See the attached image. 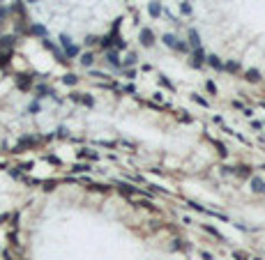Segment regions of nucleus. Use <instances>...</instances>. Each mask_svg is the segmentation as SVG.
<instances>
[{
  "mask_svg": "<svg viewBox=\"0 0 265 260\" xmlns=\"http://www.w3.org/2000/svg\"><path fill=\"white\" fill-rule=\"evenodd\" d=\"M226 69H228V71H238V62H228Z\"/></svg>",
  "mask_w": 265,
  "mask_h": 260,
  "instance_id": "a211bd4d",
  "label": "nucleus"
},
{
  "mask_svg": "<svg viewBox=\"0 0 265 260\" xmlns=\"http://www.w3.org/2000/svg\"><path fill=\"white\" fill-rule=\"evenodd\" d=\"M74 170H76V173H81V170H90V166H88V164H85V166H76Z\"/></svg>",
  "mask_w": 265,
  "mask_h": 260,
  "instance_id": "6ab92c4d",
  "label": "nucleus"
},
{
  "mask_svg": "<svg viewBox=\"0 0 265 260\" xmlns=\"http://www.w3.org/2000/svg\"><path fill=\"white\" fill-rule=\"evenodd\" d=\"M81 62H83V65H92V55H90V53H85V55L81 58Z\"/></svg>",
  "mask_w": 265,
  "mask_h": 260,
  "instance_id": "dca6fc26",
  "label": "nucleus"
},
{
  "mask_svg": "<svg viewBox=\"0 0 265 260\" xmlns=\"http://www.w3.org/2000/svg\"><path fill=\"white\" fill-rule=\"evenodd\" d=\"M244 78H247V81H254V83H256V81H261V74H258V69H249Z\"/></svg>",
  "mask_w": 265,
  "mask_h": 260,
  "instance_id": "0eeeda50",
  "label": "nucleus"
},
{
  "mask_svg": "<svg viewBox=\"0 0 265 260\" xmlns=\"http://www.w3.org/2000/svg\"><path fill=\"white\" fill-rule=\"evenodd\" d=\"M189 42H191V46H194V48H201V37H198V32H196V30H191V32H189Z\"/></svg>",
  "mask_w": 265,
  "mask_h": 260,
  "instance_id": "423d86ee",
  "label": "nucleus"
},
{
  "mask_svg": "<svg viewBox=\"0 0 265 260\" xmlns=\"http://www.w3.org/2000/svg\"><path fill=\"white\" fill-rule=\"evenodd\" d=\"M205 87H208V92H210V95H217V85H214L212 81H208V83H205Z\"/></svg>",
  "mask_w": 265,
  "mask_h": 260,
  "instance_id": "4468645a",
  "label": "nucleus"
},
{
  "mask_svg": "<svg viewBox=\"0 0 265 260\" xmlns=\"http://www.w3.org/2000/svg\"><path fill=\"white\" fill-rule=\"evenodd\" d=\"M208 62H210L214 69H221V60L217 58V55H210V58H208Z\"/></svg>",
  "mask_w": 265,
  "mask_h": 260,
  "instance_id": "1a4fd4ad",
  "label": "nucleus"
},
{
  "mask_svg": "<svg viewBox=\"0 0 265 260\" xmlns=\"http://www.w3.org/2000/svg\"><path fill=\"white\" fill-rule=\"evenodd\" d=\"M134 62H136V55H129V58L124 60V65H134Z\"/></svg>",
  "mask_w": 265,
  "mask_h": 260,
  "instance_id": "aec40b11",
  "label": "nucleus"
},
{
  "mask_svg": "<svg viewBox=\"0 0 265 260\" xmlns=\"http://www.w3.org/2000/svg\"><path fill=\"white\" fill-rule=\"evenodd\" d=\"M81 156H90V159H97V154H95V152H81Z\"/></svg>",
  "mask_w": 265,
  "mask_h": 260,
  "instance_id": "412c9836",
  "label": "nucleus"
},
{
  "mask_svg": "<svg viewBox=\"0 0 265 260\" xmlns=\"http://www.w3.org/2000/svg\"><path fill=\"white\" fill-rule=\"evenodd\" d=\"M115 187H118V191L124 193V196H136V193H141V196H143L141 189H136V187H132V184H127V182H115Z\"/></svg>",
  "mask_w": 265,
  "mask_h": 260,
  "instance_id": "f257e3e1",
  "label": "nucleus"
},
{
  "mask_svg": "<svg viewBox=\"0 0 265 260\" xmlns=\"http://www.w3.org/2000/svg\"><path fill=\"white\" fill-rule=\"evenodd\" d=\"M263 168H265V166H263Z\"/></svg>",
  "mask_w": 265,
  "mask_h": 260,
  "instance_id": "4be33fe9",
  "label": "nucleus"
},
{
  "mask_svg": "<svg viewBox=\"0 0 265 260\" xmlns=\"http://www.w3.org/2000/svg\"><path fill=\"white\" fill-rule=\"evenodd\" d=\"M164 44H166V46H171V48H175L177 46V39L173 35H164Z\"/></svg>",
  "mask_w": 265,
  "mask_h": 260,
  "instance_id": "6e6552de",
  "label": "nucleus"
},
{
  "mask_svg": "<svg viewBox=\"0 0 265 260\" xmlns=\"http://www.w3.org/2000/svg\"><path fill=\"white\" fill-rule=\"evenodd\" d=\"M214 148L219 150V156H228V150L224 148V143H219V140H214Z\"/></svg>",
  "mask_w": 265,
  "mask_h": 260,
  "instance_id": "9d476101",
  "label": "nucleus"
},
{
  "mask_svg": "<svg viewBox=\"0 0 265 260\" xmlns=\"http://www.w3.org/2000/svg\"><path fill=\"white\" fill-rule=\"evenodd\" d=\"M159 83H161L164 87H173V85H171V81H168L166 76H159Z\"/></svg>",
  "mask_w": 265,
  "mask_h": 260,
  "instance_id": "f3484780",
  "label": "nucleus"
},
{
  "mask_svg": "<svg viewBox=\"0 0 265 260\" xmlns=\"http://www.w3.org/2000/svg\"><path fill=\"white\" fill-rule=\"evenodd\" d=\"M203 230L205 233H210L212 237H217V239H219V242H224V235L219 233V230H217V228H212V225H208V223H203Z\"/></svg>",
  "mask_w": 265,
  "mask_h": 260,
  "instance_id": "39448f33",
  "label": "nucleus"
},
{
  "mask_svg": "<svg viewBox=\"0 0 265 260\" xmlns=\"http://www.w3.org/2000/svg\"><path fill=\"white\" fill-rule=\"evenodd\" d=\"M106 58H108V62H111L113 67H118V55H115L113 51H108V55H106Z\"/></svg>",
  "mask_w": 265,
  "mask_h": 260,
  "instance_id": "f8f14e48",
  "label": "nucleus"
},
{
  "mask_svg": "<svg viewBox=\"0 0 265 260\" xmlns=\"http://www.w3.org/2000/svg\"><path fill=\"white\" fill-rule=\"evenodd\" d=\"M251 191H256V193H265V182L261 177H251Z\"/></svg>",
  "mask_w": 265,
  "mask_h": 260,
  "instance_id": "f03ea898",
  "label": "nucleus"
},
{
  "mask_svg": "<svg viewBox=\"0 0 265 260\" xmlns=\"http://www.w3.org/2000/svg\"><path fill=\"white\" fill-rule=\"evenodd\" d=\"M141 42H143V46H152V30L150 28H143L141 30Z\"/></svg>",
  "mask_w": 265,
  "mask_h": 260,
  "instance_id": "7ed1b4c3",
  "label": "nucleus"
},
{
  "mask_svg": "<svg viewBox=\"0 0 265 260\" xmlns=\"http://www.w3.org/2000/svg\"><path fill=\"white\" fill-rule=\"evenodd\" d=\"M148 12H150V16H152V18H159V16H161V5H159V2H150Z\"/></svg>",
  "mask_w": 265,
  "mask_h": 260,
  "instance_id": "20e7f679",
  "label": "nucleus"
},
{
  "mask_svg": "<svg viewBox=\"0 0 265 260\" xmlns=\"http://www.w3.org/2000/svg\"><path fill=\"white\" fill-rule=\"evenodd\" d=\"M233 258H235V260H249V256H247V253H242V251H233Z\"/></svg>",
  "mask_w": 265,
  "mask_h": 260,
  "instance_id": "ddd939ff",
  "label": "nucleus"
},
{
  "mask_svg": "<svg viewBox=\"0 0 265 260\" xmlns=\"http://www.w3.org/2000/svg\"><path fill=\"white\" fill-rule=\"evenodd\" d=\"M191 99H194V101H196L198 106H205V108L210 106V104H208V99H203V97H198V95H191Z\"/></svg>",
  "mask_w": 265,
  "mask_h": 260,
  "instance_id": "9b49d317",
  "label": "nucleus"
},
{
  "mask_svg": "<svg viewBox=\"0 0 265 260\" xmlns=\"http://www.w3.org/2000/svg\"><path fill=\"white\" fill-rule=\"evenodd\" d=\"M180 9H182V14H191V5H189V2H182Z\"/></svg>",
  "mask_w": 265,
  "mask_h": 260,
  "instance_id": "2eb2a0df",
  "label": "nucleus"
}]
</instances>
